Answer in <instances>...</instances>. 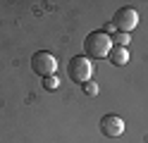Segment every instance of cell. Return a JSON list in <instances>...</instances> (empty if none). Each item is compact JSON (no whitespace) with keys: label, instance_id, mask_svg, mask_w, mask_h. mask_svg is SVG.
Wrapping results in <instances>:
<instances>
[{"label":"cell","instance_id":"9c48e42d","mask_svg":"<svg viewBox=\"0 0 148 143\" xmlns=\"http://www.w3.org/2000/svg\"><path fill=\"white\" fill-rule=\"evenodd\" d=\"M98 91H100V88H98V83H96V81H86V83H84V93L91 95V98H96Z\"/></svg>","mask_w":148,"mask_h":143},{"label":"cell","instance_id":"3957f363","mask_svg":"<svg viewBox=\"0 0 148 143\" xmlns=\"http://www.w3.org/2000/svg\"><path fill=\"white\" fill-rule=\"evenodd\" d=\"M31 69L36 74H41L43 79L45 76H55V72H58V57H55L53 53L38 50V53H34V57H31Z\"/></svg>","mask_w":148,"mask_h":143},{"label":"cell","instance_id":"ba28073f","mask_svg":"<svg viewBox=\"0 0 148 143\" xmlns=\"http://www.w3.org/2000/svg\"><path fill=\"white\" fill-rule=\"evenodd\" d=\"M58 86H60L58 74H55V76H45V79H43V88L45 91H58Z\"/></svg>","mask_w":148,"mask_h":143},{"label":"cell","instance_id":"5b68a950","mask_svg":"<svg viewBox=\"0 0 148 143\" xmlns=\"http://www.w3.org/2000/svg\"><path fill=\"white\" fill-rule=\"evenodd\" d=\"M100 131H103V136L108 138H117L124 133V119L117 117V114H105L103 119H100Z\"/></svg>","mask_w":148,"mask_h":143},{"label":"cell","instance_id":"52a82bcc","mask_svg":"<svg viewBox=\"0 0 148 143\" xmlns=\"http://www.w3.org/2000/svg\"><path fill=\"white\" fill-rule=\"evenodd\" d=\"M112 43H117V48H127L129 43H132V36H129V34H115L112 36Z\"/></svg>","mask_w":148,"mask_h":143},{"label":"cell","instance_id":"277c9868","mask_svg":"<svg viewBox=\"0 0 148 143\" xmlns=\"http://www.w3.org/2000/svg\"><path fill=\"white\" fill-rule=\"evenodd\" d=\"M112 26L119 34H132L138 26V12L134 7H119L115 12V17H112Z\"/></svg>","mask_w":148,"mask_h":143},{"label":"cell","instance_id":"8992f818","mask_svg":"<svg viewBox=\"0 0 148 143\" xmlns=\"http://www.w3.org/2000/svg\"><path fill=\"white\" fill-rule=\"evenodd\" d=\"M108 57H110V62H112V64L122 67V64L129 62V50H127V48H117V45H112V50H110Z\"/></svg>","mask_w":148,"mask_h":143},{"label":"cell","instance_id":"7a4b0ae2","mask_svg":"<svg viewBox=\"0 0 148 143\" xmlns=\"http://www.w3.org/2000/svg\"><path fill=\"white\" fill-rule=\"evenodd\" d=\"M67 76L72 81H77V83L91 81V76H93V60H88L86 55L72 57L69 64H67Z\"/></svg>","mask_w":148,"mask_h":143},{"label":"cell","instance_id":"6da1fadb","mask_svg":"<svg viewBox=\"0 0 148 143\" xmlns=\"http://www.w3.org/2000/svg\"><path fill=\"white\" fill-rule=\"evenodd\" d=\"M84 50L88 60H100V57H108L112 50V36H108L103 31H91L84 38Z\"/></svg>","mask_w":148,"mask_h":143},{"label":"cell","instance_id":"30bf717a","mask_svg":"<svg viewBox=\"0 0 148 143\" xmlns=\"http://www.w3.org/2000/svg\"><path fill=\"white\" fill-rule=\"evenodd\" d=\"M112 29H115V26H112V22H108V24L103 26V34H108V36H110V31H112Z\"/></svg>","mask_w":148,"mask_h":143}]
</instances>
